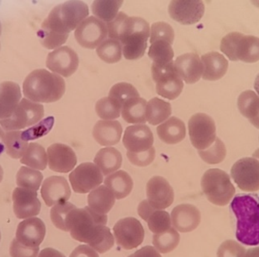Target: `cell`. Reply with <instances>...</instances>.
Listing matches in <instances>:
<instances>
[{
    "instance_id": "14",
    "label": "cell",
    "mask_w": 259,
    "mask_h": 257,
    "mask_svg": "<svg viewBox=\"0 0 259 257\" xmlns=\"http://www.w3.org/2000/svg\"><path fill=\"white\" fill-rule=\"evenodd\" d=\"M69 180L74 192L87 194L100 186L103 176L100 168L91 162L80 164L70 174Z\"/></svg>"
},
{
    "instance_id": "30",
    "label": "cell",
    "mask_w": 259,
    "mask_h": 257,
    "mask_svg": "<svg viewBox=\"0 0 259 257\" xmlns=\"http://www.w3.org/2000/svg\"><path fill=\"white\" fill-rule=\"evenodd\" d=\"M94 162L105 176L112 174L119 169L122 164V156L117 149L106 147L96 155Z\"/></svg>"
},
{
    "instance_id": "18",
    "label": "cell",
    "mask_w": 259,
    "mask_h": 257,
    "mask_svg": "<svg viewBox=\"0 0 259 257\" xmlns=\"http://www.w3.org/2000/svg\"><path fill=\"white\" fill-rule=\"evenodd\" d=\"M13 209L17 218L20 220L31 218L39 215L41 203L37 192L33 190L17 188L12 194Z\"/></svg>"
},
{
    "instance_id": "6",
    "label": "cell",
    "mask_w": 259,
    "mask_h": 257,
    "mask_svg": "<svg viewBox=\"0 0 259 257\" xmlns=\"http://www.w3.org/2000/svg\"><path fill=\"white\" fill-rule=\"evenodd\" d=\"M221 51L231 61L255 63L259 61V38L239 32L227 34L221 42Z\"/></svg>"
},
{
    "instance_id": "23",
    "label": "cell",
    "mask_w": 259,
    "mask_h": 257,
    "mask_svg": "<svg viewBox=\"0 0 259 257\" xmlns=\"http://www.w3.org/2000/svg\"><path fill=\"white\" fill-rule=\"evenodd\" d=\"M200 222V211L193 205H178L172 210L171 223L178 232H193L199 226Z\"/></svg>"
},
{
    "instance_id": "29",
    "label": "cell",
    "mask_w": 259,
    "mask_h": 257,
    "mask_svg": "<svg viewBox=\"0 0 259 257\" xmlns=\"http://www.w3.org/2000/svg\"><path fill=\"white\" fill-rule=\"evenodd\" d=\"M88 200L89 207L92 210L106 215L115 205V197L106 185H102L91 191Z\"/></svg>"
},
{
    "instance_id": "44",
    "label": "cell",
    "mask_w": 259,
    "mask_h": 257,
    "mask_svg": "<svg viewBox=\"0 0 259 257\" xmlns=\"http://www.w3.org/2000/svg\"><path fill=\"white\" fill-rule=\"evenodd\" d=\"M122 106L110 97L100 99L96 104V112L104 120L116 119L121 115Z\"/></svg>"
},
{
    "instance_id": "9",
    "label": "cell",
    "mask_w": 259,
    "mask_h": 257,
    "mask_svg": "<svg viewBox=\"0 0 259 257\" xmlns=\"http://www.w3.org/2000/svg\"><path fill=\"white\" fill-rule=\"evenodd\" d=\"M152 79L158 95L170 100L178 98L184 89V82L175 68V62L164 65L152 63Z\"/></svg>"
},
{
    "instance_id": "5",
    "label": "cell",
    "mask_w": 259,
    "mask_h": 257,
    "mask_svg": "<svg viewBox=\"0 0 259 257\" xmlns=\"http://www.w3.org/2000/svg\"><path fill=\"white\" fill-rule=\"evenodd\" d=\"M237 218L236 237L247 246L259 244V203L251 195H237L231 202Z\"/></svg>"
},
{
    "instance_id": "25",
    "label": "cell",
    "mask_w": 259,
    "mask_h": 257,
    "mask_svg": "<svg viewBox=\"0 0 259 257\" xmlns=\"http://www.w3.org/2000/svg\"><path fill=\"white\" fill-rule=\"evenodd\" d=\"M122 132L119 121L105 120L97 121L93 130V136L100 145L109 147L119 142Z\"/></svg>"
},
{
    "instance_id": "55",
    "label": "cell",
    "mask_w": 259,
    "mask_h": 257,
    "mask_svg": "<svg viewBox=\"0 0 259 257\" xmlns=\"http://www.w3.org/2000/svg\"><path fill=\"white\" fill-rule=\"evenodd\" d=\"M38 257H66L63 253L53 248L44 249L38 254Z\"/></svg>"
},
{
    "instance_id": "54",
    "label": "cell",
    "mask_w": 259,
    "mask_h": 257,
    "mask_svg": "<svg viewBox=\"0 0 259 257\" xmlns=\"http://www.w3.org/2000/svg\"><path fill=\"white\" fill-rule=\"evenodd\" d=\"M128 257H161V256L152 246H146Z\"/></svg>"
},
{
    "instance_id": "2",
    "label": "cell",
    "mask_w": 259,
    "mask_h": 257,
    "mask_svg": "<svg viewBox=\"0 0 259 257\" xmlns=\"http://www.w3.org/2000/svg\"><path fill=\"white\" fill-rule=\"evenodd\" d=\"M108 217L97 213L90 207L74 208L70 213L68 229L71 237L89 244L96 251L104 253L115 244L113 235L106 226Z\"/></svg>"
},
{
    "instance_id": "46",
    "label": "cell",
    "mask_w": 259,
    "mask_h": 257,
    "mask_svg": "<svg viewBox=\"0 0 259 257\" xmlns=\"http://www.w3.org/2000/svg\"><path fill=\"white\" fill-rule=\"evenodd\" d=\"M109 97L123 106L124 103L129 99L140 97V94L132 84L122 82L116 83L111 88Z\"/></svg>"
},
{
    "instance_id": "57",
    "label": "cell",
    "mask_w": 259,
    "mask_h": 257,
    "mask_svg": "<svg viewBox=\"0 0 259 257\" xmlns=\"http://www.w3.org/2000/svg\"><path fill=\"white\" fill-rule=\"evenodd\" d=\"M254 88H255V91L259 96V74L257 75L256 78H255V83H254Z\"/></svg>"
},
{
    "instance_id": "16",
    "label": "cell",
    "mask_w": 259,
    "mask_h": 257,
    "mask_svg": "<svg viewBox=\"0 0 259 257\" xmlns=\"http://www.w3.org/2000/svg\"><path fill=\"white\" fill-rule=\"evenodd\" d=\"M78 65V56L68 47H59L47 56V68L65 77L72 75L77 71Z\"/></svg>"
},
{
    "instance_id": "50",
    "label": "cell",
    "mask_w": 259,
    "mask_h": 257,
    "mask_svg": "<svg viewBox=\"0 0 259 257\" xmlns=\"http://www.w3.org/2000/svg\"><path fill=\"white\" fill-rule=\"evenodd\" d=\"M127 156L130 162L134 165L140 167L147 166L150 165L155 157V150L153 147L149 150L141 153H131L127 151Z\"/></svg>"
},
{
    "instance_id": "10",
    "label": "cell",
    "mask_w": 259,
    "mask_h": 257,
    "mask_svg": "<svg viewBox=\"0 0 259 257\" xmlns=\"http://www.w3.org/2000/svg\"><path fill=\"white\" fill-rule=\"evenodd\" d=\"M188 127L190 141L198 150L208 148L215 141V123L209 115L195 114L189 120Z\"/></svg>"
},
{
    "instance_id": "36",
    "label": "cell",
    "mask_w": 259,
    "mask_h": 257,
    "mask_svg": "<svg viewBox=\"0 0 259 257\" xmlns=\"http://www.w3.org/2000/svg\"><path fill=\"white\" fill-rule=\"evenodd\" d=\"M6 153L13 159L22 157L28 147V143L23 138L21 131H11L5 133L3 139Z\"/></svg>"
},
{
    "instance_id": "52",
    "label": "cell",
    "mask_w": 259,
    "mask_h": 257,
    "mask_svg": "<svg viewBox=\"0 0 259 257\" xmlns=\"http://www.w3.org/2000/svg\"><path fill=\"white\" fill-rule=\"evenodd\" d=\"M70 257H99V255L90 246L80 245L73 250Z\"/></svg>"
},
{
    "instance_id": "63",
    "label": "cell",
    "mask_w": 259,
    "mask_h": 257,
    "mask_svg": "<svg viewBox=\"0 0 259 257\" xmlns=\"http://www.w3.org/2000/svg\"><path fill=\"white\" fill-rule=\"evenodd\" d=\"M0 241H1V233H0Z\"/></svg>"
},
{
    "instance_id": "31",
    "label": "cell",
    "mask_w": 259,
    "mask_h": 257,
    "mask_svg": "<svg viewBox=\"0 0 259 257\" xmlns=\"http://www.w3.org/2000/svg\"><path fill=\"white\" fill-rule=\"evenodd\" d=\"M237 106L240 113L259 129L258 96L252 91H244L239 97Z\"/></svg>"
},
{
    "instance_id": "17",
    "label": "cell",
    "mask_w": 259,
    "mask_h": 257,
    "mask_svg": "<svg viewBox=\"0 0 259 257\" xmlns=\"http://www.w3.org/2000/svg\"><path fill=\"white\" fill-rule=\"evenodd\" d=\"M146 195L149 204L158 210L168 208L175 200L173 188L165 179L160 176H155L148 182Z\"/></svg>"
},
{
    "instance_id": "39",
    "label": "cell",
    "mask_w": 259,
    "mask_h": 257,
    "mask_svg": "<svg viewBox=\"0 0 259 257\" xmlns=\"http://www.w3.org/2000/svg\"><path fill=\"white\" fill-rule=\"evenodd\" d=\"M148 55L153 61L154 64L164 65L173 62L175 53L172 49L171 44L167 41L156 40L151 44Z\"/></svg>"
},
{
    "instance_id": "33",
    "label": "cell",
    "mask_w": 259,
    "mask_h": 257,
    "mask_svg": "<svg viewBox=\"0 0 259 257\" xmlns=\"http://www.w3.org/2000/svg\"><path fill=\"white\" fill-rule=\"evenodd\" d=\"M147 102L140 97L129 99L123 105L121 115L123 119L131 124L146 123V109Z\"/></svg>"
},
{
    "instance_id": "59",
    "label": "cell",
    "mask_w": 259,
    "mask_h": 257,
    "mask_svg": "<svg viewBox=\"0 0 259 257\" xmlns=\"http://www.w3.org/2000/svg\"><path fill=\"white\" fill-rule=\"evenodd\" d=\"M253 157L259 159V149L255 150V153H253Z\"/></svg>"
},
{
    "instance_id": "61",
    "label": "cell",
    "mask_w": 259,
    "mask_h": 257,
    "mask_svg": "<svg viewBox=\"0 0 259 257\" xmlns=\"http://www.w3.org/2000/svg\"><path fill=\"white\" fill-rule=\"evenodd\" d=\"M5 135L4 130L3 127H0V139H3V136Z\"/></svg>"
},
{
    "instance_id": "62",
    "label": "cell",
    "mask_w": 259,
    "mask_h": 257,
    "mask_svg": "<svg viewBox=\"0 0 259 257\" xmlns=\"http://www.w3.org/2000/svg\"><path fill=\"white\" fill-rule=\"evenodd\" d=\"M1 33H2V25H1V23H0V36H1Z\"/></svg>"
},
{
    "instance_id": "15",
    "label": "cell",
    "mask_w": 259,
    "mask_h": 257,
    "mask_svg": "<svg viewBox=\"0 0 259 257\" xmlns=\"http://www.w3.org/2000/svg\"><path fill=\"white\" fill-rule=\"evenodd\" d=\"M170 18L184 25L199 22L205 13L202 0H171L168 6Z\"/></svg>"
},
{
    "instance_id": "48",
    "label": "cell",
    "mask_w": 259,
    "mask_h": 257,
    "mask_svg": "<svg viewBox=\"0 0 259 257\" xmlns=\"http://www.w3.org/2000/svg\"><path fill=\"white\" fill-rule=\"evenodd\" d=\"M53 124H54V118L53 116H50L42 120V121L38 122L34 127L21 132V135L23 138L27 141L29 140L31 141V140L37 139L47 135L53 128Z\"/></svg>"
},
{
    "instance_id": "26",
    "label": "cell",
    "mask_w": 259,
    "mask_h": 257,
    "mask_svg": "<svg viewBox=\"0 0 259 257\" xmlns=\"http://www.w3.org/2000/svg\"><path fill=\"white\" fill-rule=\"evenodd\" d=\"M21 99V88L18 83L5 81L0 83V120L9 118Z\"/></svg>"
},
{
    "instance_id": "35",
    "label": "cell",
    "mask_w": 259,
    "mask_h": 257,
    "mask_svg": "<svg viewBox=\"0 0 259 257\" xmlns=\"http://www.w3.org/2000/svg\"><path fill=\"white\" fill-rule=\"evenodd\" d=\"M47 153L40 144L30 143L21 158V163L34 169L44 170L47 166Z\"/></svg>"
},
{
    "instance_id": "3",
    "label": "cell",
    "mask_w": 259,
    "mask_h": 257,
    "mask_svg": "<svg viewBox=\"0 0 259 257\" xmlns=\"http://www.w3.org/2000/svg\"><path fill=\"white\" fill-rule=\"evenodd\" d=\"M108 35L111 39L120 41L122 53L127 60H137L144 56L149 36V23L138 17H128L119 12L108 22Z\"/></svg>"
},
{
    "instance_id": "27",
    "label": "cell",
    "mask_w": 259,
    "mask_h": 257,
    "mask_svg": "<svg viewBox=\"0 0 259 257\" xmlns=\"http://www.w3.org/2000/svg\"><path fill=\"white\" fill-rule=\"evenodd\" d=\"M203 65L202 78L205 80H219L226 74L228 69V61L223 55L218 52H211L201 58Z\"/></svg>"
},
{
    "instance_id": "24",
    "label": "cell",
    "mask_w": 259,
    "mask_h": 257,
    "mask_svg": "<svg viewBox=\"0 0 259 257\" xmlns=\"http://www.w3.org/2000/svg\"><path fill=\"white\" fill-rule=\"evenodd\" d=\"M175 68L180 77L189 84L199 81L203 74V65L196 53H186L177 58Z\"/></svg>"
},
{
    "instance_id": "12",
    "label": "cell",
    "mask_w": 259,
    "mask_h": 257,
    "mask_svg": "<svg viewBox=\"0 0 259 257\" xmlns=\"http://www.w3.org/2000/svg\"><path fill=\"white\" fill-rule=\"evenodd\" d=\"M108 33L107 25L104 21L91 16L77 27L74 36L82 47L94 50L106 39Z\"/></svg>"
},
{
    "instance_id": "45",
    "label": "cell",
    "mask_w": 259,
    "mask_h": 257,
    "mask_svg": "<svg viewBox=\"0 0 259 257\" xmlns=\"http://www.w3.org/2000/svg\"><path fill=\"white\" fill-rule=\"evenodd\" d=\"M149 230L154 234H161L171 228V219L165 211H154L147 220Z\"/></svg>"
},
{
    "instance_id": "43",
    "label": "cell",
    "mask_w": 259,
    "mask_h": 257,
    "mask_svg": "<svg viewBox=\"0 0 259 257\" xmlns=\"http://www.w3.org/2000/svg\"><path fill=\"white\" fill-rule=\"evenodd\" d=\"M201 159L210 165L221 163L225 160L227 155L226 147L222 140L216 138L212 145L204 150H199Z\"/></svg>"
},
{
    "instance_id": "19",
    "label": "cell",
    "mask_w": 259,
    "mask_h": 257,
    "mask_svg": "<svg viewBox=\"0 0 259 257\" xmlns=\"http://www.w3.org/2000/svg\"><path fill=\"white\" fill-rule=\"evenodd\" d=\"M71 191L66 179L62 176H51L44 181L41 196L47 206L65 203L69 200Z\"/></svg>"
},
{
    "instance_id": "11",
    "label": "cell",
    "mask_w": 259,
    "mask_h": 257,
    "mask_svg": "<svg viewBox=\"0 0 259 257\" xmlns=\"http://www.w3.org/2000/svg\"><path fill=\"white\" fill-rule=\"evenodd\" d=\"M231 178L242 191H259V161L252 157L240 159L231 168Z\"/></svg>"
},
{
    "instance_id": "28",
    "label": "cell",
    "mask_w": 259,
    "mask_h": 257,
    "mask_svg": "<svg viewBox=\"0 0 259 257\" xmlns=\"http://www.w3.org/2000/svg\"><path fill=\"white\" fill-rule=\"evenodd\" d=\"M157 134L160 140L165 144H178L185 138V124L180 118L170 117L157 127Z\"/></svg>"
},
{
    "instance_id": "58",
    "label": "cell",
    "mask_w": 259,
    "mask_h": 257,
    "mask_svg": "<svg viewBox=\"0 0 259 257\" xmlns=\"http://www.w3.org/2000/svg\"><path fill=\"white\" fill-rule=\"evenodd\" d=\"M251 2H252L254 6H256L257 8H259V0H251Z\"/></svg>"
},
{
    "instance_id": "8",
    "label": "cell",
    "mask_w": 259,
    "mask_h": 257,
    "mask_svg": "<svg viewBox=\"0 0 259 257\" xmlns=\"http://www.w3.org/2000/svg\"><path fill=\"white\" fill-rule=\"evenodd\" d=\"M44 117L42 105L22 99L9 118L0 120V125L6 132L19 131L37 124Z\"/></svg>"
},
{
    "instance_id": "7",
    "label": "cell",
    "mask_w": 259,
    "mask_h": 257,
    "mask_svg": "<svg viewBox=\"0 0 259 257\" xmlns=\"http://www.w3.org/2000/svg\"><path fill=\"white\" fill-rule=\"evenodd\" d=\"M201 186L207 199L216 206L228 205L236 192L229 175L219 168L205 172L201 180Z\"/></svg>"
},
{
    "instance_id": "53",
    "label": "cell",
    "mask_w": 259,
    "mask_h": 257,
    "mask_svg": "<svg viewBox=\"0 0 259 257\" xmlns=\"http://www.w3.org/2000/svg\"><path fill=\"white\" fill-rule=\"evenodd\" d=\"M156 210L155 208L152 207L150 204H149L148 200H143L141 203L139 204L138 206V214L144 221H147L148 218L150 217L151 214Z\"/></svg>"
},
{
    "instance_id": "32",
    "label": "cell",
    "mask_w": 259,
    "mask_h": 257,
    "mask_svg": "<svg viewBox=\"0 0 259 257\" xmlns=\"http://www.w3.org/2000/svg\"><path fill=\"white\" fill-rule=\"evenodd\" d=\"M105 185L113 193L115 198L121 200L131 194L134 182L128 173L118 171L106 178Z\"/></svg>"
},
{
    "instance_id": "20",
    "label": "cell",
    "mask_w": 259,
    "mask_h": 257,
    "mask_svg": "<svg viewBox=\"0 0 259 257\" xmlns=\"http://www.w3.org/2000/svg\"><path fill=\"white\" fill-rule=\"evenodd\" d=\"M47 156L49 167L56 173H69L77 162L74 150L63 144H52L47 150Z\"/></svg>"
},
{
    "instance_id": "37",
    "label": "cell",
    "mask_w": 259,
    "mask_h": 257,
    "mask_svg": "<svg viewBox=\"0 0 259 257\" xmlns=\"http://www.w3.org/2000/svg\"><path fill=\"white\" fill-rule=\"evenodd\" d=\"M124 0H94L91 9L99 19L110 22L118 14Z\"/></svg>"
},
{
    "instance_id": "42",
    "label": "cell",
    "mask_w": 259,
    "mask_h": 257,
    "mask_svg": "<svg viewBox=\"0 0 259 257\" xmlns=\"http://www.w3.org/2000/svg\"><path fill=\"white\" fill-rule=\"evenodd\" d=\"M74 208H76V206L68 202L55 205L50 212V217L53 225L60 230L69 232L68 220H69L70 213Z\"/></svg>"
},
{
    "instance_id": "21",
    "label": "cell",
    "mask_w": 259,
    "mask_h": 257,
    "mask_svg": "<svg viewBox=\"0 0 259 257\" xmlns=\"http://www.w3.org/2000/svg\"><path fill=\"white\" fill-rule=\"evenodd\" d=\"M153 144V134L146 124L130 126L124 132L123 144L128 152H145L152 147Z\"/></svg>"
},
{
    "instance_id": "47",
    "label": "cell",
    "mask_w": 259,
    "mask_h": 257,
    "mask_svg": "<svg viewBox=\"0 0 259 257\" xmlns=\"http://www.w3.org/2000/svg\"><path fill=\"white\" fill-rule=\"evenodd\" d=\"M156 40L167 41L172 45L175 40L173 27L163 21L154 23L151 27L150 42L152 44Z\"/></svg>"
},
{
    "instance_id": "13",
    "label": "cell",
    "mask_w": 259,
    "mask_h": 257,
    "mask_svg": "<svg viewBox=\"0 0 259 257\" xmlns=\"http://www.w3.org/2000/svg\"><path fill=\"white\" fill-rule=\"evenodd\" d=\"M116 243L124 250L139 247L144 240L145 231L137 219L128 217L119 220L113 228Z\"/></svg>"
},
{
    "instance_id": "38",
    "label": "cell",
    "mask_w": 259,
    "mask_h": 257,
    "mask_svg": "<svg viewBox=\"0 0 259 257\" xmlns=\"http://www.w3.org/2000/svg\"><path fill=\"white\" fill-rule=\"evenodd\" d=\"M97 53L106 63H117L122 57V46L120 41L109 38L105 39L97 47Z\"/></svg>"
},
{
    "instance_id": "41",
    "label": "cell",
    "mask_w": 259,
    "mask_h": 257,
    "mask_svg": "<svg viewBox=\"0 0 259 257\" xmlns=\"http://www.w3.org/2000/svg\"><path fill=\"white\" fill-rule=\"evenodd\" d=\"M42 179L44 176L40 172L23 166L17 173L16 183L21 188L37 191L42 183Z\"/></svg>"
},
{
    "instance_id": "40",
    "label": "cell",
    "mask_w": 259,
    "mask_h": 257,
    "mask_svg": "<svg viewBox=\"0 0 259 257\" xmlns=\"http://www.w3.org/2000/svg\"><path fill=\"white\" fill-rule=\"evenodd\" d=\"M179 234L176 229L170 228L161 234H155L152 238L154 247L161 253H167L175 250L180 243Z\"/></svg>"
},
{
    "instance_id": "1",
    "label": "cell",
    "mask_w": 259,
    "mask_h": 257,
    "mask_svg": "<svg viewBox=\"0 0 259 257\" xmlns=\"http://www.w3.org/2000/svg\"><path fill=\"white\" fill-rule=\"evenodd\" d=\"M89 15L88 5L80 0H68L58 5L49 14L37 33L41 44L48 50L60 47L69 33Z\"/></svg>"
},
{
    "instance_id": "22",
    "label": "cell",
    "mask_w": 259,
    "mask_h": 257,
    "mask_svg": "<svg viewBox=\"0 0 259 257\" xmlns=\"http://www.w3.org/2000/svg\"><path fill=\"white\" fill-rule=\"evenodd\" d=\"M46 235V226L40 219L36 217L26 219L18 225L16 239L28 247H39Z\"/></svg>"
},
{
    "instance_id": "49",
    "label": "cell",
    "mask_w": 259,
    "mask_h": 257,
    "mask_svg": "<svg viewBox=\"0 0 259 257\" xmlns=\"http://www.w3.org/2000/svg\"><path fill=\"white\" fill-rule=\"evenodd\" d=\"M246 250L240 243L234 240L224 241L217 252V257H245Z\"/></svg>"
},
{
    "instance_id": "4",
    "label": "cell",
    "mask_w": 259,
    "mask_h": 257,
    "mask_svg": "<svg viewBox=\"0 0 259 257\" xmlns=\"http://www.w3.org/2000/svg\"><path fill=\"white\" fill-rule=\"evenodd\" d=\"M65 82L58 74L45 69H36L23 83L24 97L35 103H54L63 97Z\"/></svg>"
},
{
    "instance_id": "34",
    "label": "cell",
    "mask_w": 259,
    "mask_h": 257,
    "mask_svg": "<svg viewBox=\"0 0 259 257\" xmlns=\"http://www.w3.org/2000/svg\"><path fill=\"white\" fill-rule=\"evenodd\" d=\"M171 112L170 103L155 97L146 105V121L152 125H157L167 120L171 115Z\"/></svg>"
},
{
    "instance_id": "56",
    "label": "cell",
    "mask_w": 259,
    "mask_h": 257,
    "mask_svg": "<svg viewBox=\"0 0 259 257\" xmlns=\"http://www.w3.org/2000/svg\"><path fill=\"white\" fill-rule=\"evenodd\" d=\"M245 257H259V247L248 250Z\"/></svg>"
},
{
    "instance_id": "60",
    "label": "cell",
    "mask_w": 259,
    "mask_h": 257,
    "mask_svg": "<svg viewBox=\"0 0 259 257\" xmlns=\"http://www.w3.org/2000/svg\"><path fill=\"white\" fill-rule=\"evenodd\" d=\"M3 179V169L2 168L1 165H0V183H1L2 180Z\"/></svg>"
},
{
    "instance_id": "51",
    "label": "cell",
    "mask_w": 259,
    "mask_h": 257,
    "mask_svg": "<svg viewBox=\"0 0 259 257\" xmlns=\"http://www.w3.org/2000/svg\"><path fill=\"white\" fill-rule=\"evenodd\" d=\"M39 250V247H28L15 238L11 244L9 253L12 257H36Z\"/></svg>"
}]
</instances>
